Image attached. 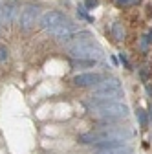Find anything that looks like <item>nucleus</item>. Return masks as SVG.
Segmentation results:
<instances>
[{"instance_id": "nucleus-13", "label": "nucleus", "mask_w": 152, "mask_h": 154, "mask_svg": "<svg viewBox=\"0 0 152 154\" xmlns=\"http://www.w3.org/2000/svg\"><path fill=\"white\" fill-rule=\"evenodd\" d=\"M125 154H132V150H128V152H125Z\"/></svg>"}, {"instance_id": "nucleus-9", "label": "nucleus", "mask_w": 152, "mask_h": 154, "mask_svg": "<svg viewBox=\"0 0 152 154\" xmlns=\"http://www.w3.org/2000/svg\"><path fill=\"white\" fill-rule=\"evenodd\" d=\"M4 57H8V50L2 46V48H0V59H4Z\"/></svg>"}, {"instance_id": "nucleus-10", "label": "nucleus", "mask_w": 152, "mask_h": 154, "mask_svg": "<svg viewBox=\"0 0 152 154\" xmlns=\"http://www.w3.org/2000/svg\"><path fill=\"white\" fill-rule=\"evenodd\" d=\"M126 2H128V0H116V4H117V6H125Z\"/></svg>"}, {"instance_id": "nucleus-11", "label": "nucleus", "mask_w": 152, "mask_h": 154, "mask_svg": "<svg viewBox=\"0 0 152 154\" xmlns=\"http://www.w3.org/2000/svg\"><path fill=\"white\" fill-rule=\"evenodd\" d=\"M147 41H148V42H152V29H150V31H148V35H147Z\"/></svg>"}, {"instance_id": "nucleus-1", "label": "nucleus", "mask_w": 152, "mask_h": 154, "mask_svg": "<svg viewBox=\"0 0 152 154\" xmlns=\"http://www.w3.org/2000/svg\"><path fill=\"white\" fill-rule=\"evenodd\" d=\"M92 114H93V118H96V119H99L103 123H110V121H117V119L126 118L128 106L123 105V103L114 101V103H108V105H103V106L93 108Z\"/></svg>"}, {"instance_id": "nucleus-2", "label": "nucleus", "mask_w": 152, "mask_h": 154, "mask_svg": "<svg viewBox=\"0 0 152 154\" xmlns=\"http://www.w3.org/2000/svg\"><path fill=\"white\" fill-rule=\"evenodd\" d=\"M68 22V18L61 13V11H48V13H44L42 17H41V26L44 28V29H48V31H55V29H59L62 24H66Z\"/></svg>"}, {"instance_id": "nucleus-3", "label": "nucleus", "mask_w": 152, "mask_h": 154, "mask_svg": "<svg viewBox=\"0 0 152 154\" xmlns=\"http://www.w3.org/2000/svg\"><path fill=\"white\" fill-rule=\"evenodd\" d=\"M37 17H39V8H37V6L24 8L22 13H20V26H22V29H29L35 24Z\"/></svg>"}, {"instance_id": "nucleus-8", "label": "nucleus", "mask_w": 152, "mask_h": 154, "mask_svg": "<svg viewBox=\"0 0 152 154\" xmlns=\"http://www.w3.org/2000/svg\"><path fill=\"white\" fill-rule=\"evenodd\" d=\"M86 6L92 9V8H96L97 6V0H86Z\"/></svg>"}, {"instance_id": "nucleus-6", "label": "nucleus", "mask_w": 152, "mask_h": 154, "mask_svg": "<svg viewBox=\"0 0 152 154\" xmlns=\"http://www.w3.org/2000/svg\"><path fill=\"white\" fill-rule=\"evenodd\" d=\"M112 33H114V37H116V41H121V38H123V35H125V31H123L121 24H114V28H112Z\"/></svg>"}, {"instance_id": "nucleus-7", "label": "nucleus", "mask_w": 152, "mask_h": 154, "mask_svg": "<svg viewBox=\"0 0 152 154\" xmlns=\"http://www.w3.org/2000/svg\"><path fill=\"white\" fill-rule=\"evenodd\" d=\"M139 77H141V81H148L150 79V66H141L139 68Z\"/></svg>"}, {"instance_id": "nucleus-4", "label": "nucleus", "mask_w": 152, "mask_h": 154, "mask_svg": "<svg viewBox=\"0 0 152 154\" xmlns=\"http://www.w3.org/2000/svg\"><path fill=\"white\" fill-rule=\"evenodd\" d=\"M99 83H101L99 73H79L73 77V85H77V86H93Z\"/></svg>"}, {"instance_id": "nucleus-12", "label": "nucleus", "mask_w": 152, "mask_h": 154, "mask_svg": "<svg viewBox=\"0 0 152 154\" xmlns=\"http://www.w3.org/2000/svg\"><path fill=\"white\" fill-rule=\"evenodd\" d=\"M121 63H123V64H125V66H128V61H126V59H125V57H123V55H121Z\"/></svg>"}, {"instance_id": "nucleus-5", "label": "nucleus", "mask_w": 152, "mask_h": 154, "mask_svg": "<svg viewBox=\"0 0 152 154\" xmlns=\"http://www.w3.org/2000/svg\"><path fill=\"white\" fill-rule=\"evenodd\" d=\"M138 119H139L141 127H143V128H147V125H148V116H147V112H145L143 108H139V110H138Z\"/></svg>"}]
</instances>
